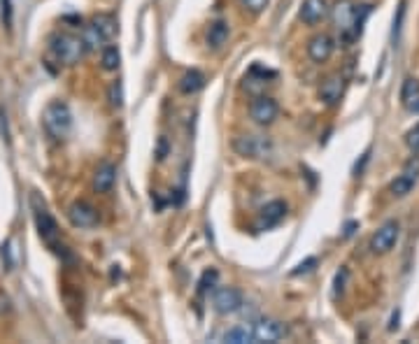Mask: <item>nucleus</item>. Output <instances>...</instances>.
<instances>
[{
    "label": "nucleus",
    "mask_w": 419,
    "mask_h": 344,
    "mask_svg": "<svg viewBox=\"0 0 419 344\" xmlns=\"http://www.w3.org/2000/svg\"><path fill=\"white\" fill-rule=\"evenodd\" d=\"M368 12H371L368 5L359 7V5H354L352 0H338V3L331 7L329 14L334 17L343 40L350 42L357 38V35H361V24H364V19L368 17Z\"/></svg>",
    "instance_id": "obj_1"
},
{
    "label": "nucleus",
    "mask_w": 419,
    "mask_h": 344,
    "mask_svg": "<svg viewBox=\"0 0 419 344\" xmlns=\"http://www.w3.org/2000/svg\"><path fill=\"white\" fill-rule=\"evenodd\" d=\"M31 207H33V216H35V223H38V233L42 238V242H45L52 252L56 254H66V247L61 245V231L59 226H56L54 216L49 214L45 200L38 195V193H31Z\"/></svg>",
    "instance_id": "obj_2"
},
{
    "label": "nucleus",
    "mask_w": 419,
    "mask_h": 344,
    "mask_svg": "<svg viewBox=\"0 0 419 344\" xmlns=\"http://www.w3.org/2000/svg\"><path fill=\"white\" fill-rule=\"evenodd\" d=\"M42 126H45L49 137H54V140H63L72 128L70 107L61 100L49 102V105L45 107V114H42Z\"/></svg>",
    "instance_id": "obj_3"
},
{
    "label": "nucleus",
    "mask_w": 419,
    "mask_h": 344,
    "mask_svg": "<svg viewBox=\"0 0 419 344\" xmlns=\"http://www.w3.org/2000/svg\"><path fill=\"white\" fill-rule=\"evenodd\" d=\"M49 49H52V54L59 58L61 63H66V65L79 63L84 58L86 51H89L82 38H77V35H70V33H56V35H52V40H49Z\"/></svg>",
    "instance_id": "obj_4"
},
{
    "label": "nucleus",
    "mask_w": 419,
    "mask_h": 344,
    "mask_svg": "<svg viewBox=\"0 0 419 344\" xmlns=\"http://www.w3.org/2000/svg\"><path fill=\"white\" fill-rule=\"evenodd\" d=\"M399 238H401V223L396 221V219H389V221H385L378 231L373 233L371 245L368 247H371V252L375 256H385L396 247Z\"/></svg>",
    "instance_id": "obj_5"
},
{
    "label": "nucleus",
    "mask_w": 419,
    "mask_h": 344,
    "mask_svg": "<svg viewBox=\"0 0 419 344\" xmlns=\"http://www.w3.org/2000/svg\"><path fill=\"white\" fill-rule=\"evenodd\" d=\"M233 149L235 153H240L242 158H266L270 156L273 142L261 135H240L233 142Z\"/></svg>",
    "instance_id": "obj_6"
},
{
    "label": "nucleus",
    "mask_w": 419,
    "mask_h": 344,
    "mask_svg": "<svg viewBox=\"0 0 419 344\" xmlns=\"http://www.w3.org/2000/svg\"><path fill=\"white\" fill-rule=\"evenodd\" d=\"M212 307L217 314H224V317H226V314H233L242 307V294L233 287L217 289L212 296Z\"/></svg>",
    "instance_id": "obj_7"
},
{
    "label": "nucleus",
    "mask_w": 419,
    "mask_h": 344,
    "mask_svg": "<svg viewBox=\"0 0 419 344\" xmlns=\"http://www.w3.org/2000/svg\"><path fill=\"white\" fill-rule=\"evenodd\" d=\"M68 219L75 228H93V226L98 223V212L93 205L77 200L68 207Z\"/></svg>",
    "instance_id": "obj_8"
},
{
    "label": "nucleus",
    "mask_w": 419,
    "mask_h": 344,
    "mask_svg": "<svg viewBox=\"0 0 419 344\" xmlns=\"http://www.w3.org/2000/svg\"><path fill=\"white\" fill-rule=\"evenodd\" d=\"M254 331V342H268L275 344L287 338V326L280 324L275 319H261L259 324L252 328Z\"/></svg>",
    "instance_id": "obj_9"
},
{
    "label": "nucleus",
    "mask_w": 419,
    "mask_h": 344,
    "mask_svg": "<svg viewBox=\"0 0 419 344\" xmlns=\"http://www.w3.org/2000/svg\"><path fill=\"white\" fill-rule=\"evenodd\" d=\"M249 112H252V119H254L259 126H270V123L277 119L280 107H277V102L273 100V98L259 96L254 102H252Z\"/></svg>",
    "instance_id": "obj_10"
},
{
    "label": "nucleus",
    "mask_w": 419,
    "mask_h": 344,
    "mask_svg": "<svg viewBox=\"0 0 419 344\" xmlns=\"http://www.w3.org/2000/svg\"><path fill=\"white\" fill-rule=\"evenodd\" d=\"M343 93H345V77L343 75H329L320 86V100L329 107L338 105L343 98Z\"/></svg>",
    "instance_id": "obj_11"
},
{
    "label": "nucleus",
    "mask_w": 419,
    "mask_h": 344,
    "mask_svg": "<svg viewBox=\"0 0 419 344\" xmlns=\"http://www.w3.org/2000/svg\"><path fill=\"white\" fill-rule=\"evenodd\" d=\"M329 12H331V7H329L327 0H303L298 17H301L303 24L315 26V24H320V21L327 19Z\"/></svg>",
    "instance_id": "obj_12"
},
{
    "label": "nucleus",
    "mask_w": 419,
    "mask_h": 344,
    "mask_svg": "<svg viewBox=\"0 0 419 344\" xmlns=\"http://www.w3.org/2000/svg\"><path fill=\"white\" fill-rule=\"evenodd\" d=\"M287 216V205L282 200H273L268 205H263L261 212H259V221L256 226L259 228H273V226H277L282 219Z\"/></svg>",
    "instance_id": "obj_13"
},
{
    "label": "nucleus",
    "mask_w": 419,
    "mask_h": 344,
    "mask_svg": "<svg viewBox=\"0 0 419 344\" xmlns=\"http://www.w3.org/2000/svg\"><path fill=\"white\" fill-rule=\"evenodd\" d=\"M334 47H336L334 40H331L327 33L315 35V38L308 42V56L312 58L315 63H327L331 54H334Z\"/></svg>",
    "instance_id": "obj_14"
},
{
    "label": "nucleus",
    "mask_w": 419,
    "mask_h": 344,
    "mask_svg": "<svg viewBox=\"0 0 419 344\" xmlns=\"http://www.w3.org/2000/svg\"><path fill=\"white\" fill-rule=\"evenodd\" d=\"M114 181H117V165L110 163V160H103V163L96 167V174H93V188H96L98 193H107L112 191Z\"/></svg>",
    "instance_id": "obj_15"
},
{
    "label": "nucleus",
    "mask_w": 419,
    "mask_h": 344,
    "mask_svg": "<svg viewBox=\"0 0 419 344\" xmlns=\"http://www.w3.org/2000/svg\"><path fill=\"white\" fill-rule=\"evenodd\" d=\"M91 28L100 35V40L103 42H110V40H114V35H117L119 24H117V17H114V14L103 12V14H96V17L91 19Z\"/></svg>",
    "instance_id": "obj_16"
},
{
    "label": "nucleus",
    "mask_w": 419,
    "mask_h": 344,
    "mask_svg": "<svg viewBox=\"0 0 419 344\" xmlns=\"http://www.w3.org/2000/svg\"><path fill=\"white\" fill-rule=\"evenodd\" d=\"M203 89H205V75L200 70L184 72V77L179 79V91H182L184 96H193V93H198Z\"/></svg>",
    "instance_id": "obj_17"
},
{
    "label": "nucleus",
    "mask_w": 419,
    "mask_h": 344,
    "mask_svg": "<svg viewBox=\"0 0 419 344\" xmlns=\"http://www.w3.org/2000/svg\"><path fill=\"white\" fill-rule=\"evenodd\" d=\"M228 40V24L226 21H214V24H210L207 28V45L219 49L226 45Z\"/></svg>",
    "instance_id": "obj_18"
},
{
    "label": "nucleus",
    "mask_w": 419,
    "mask_h": 344,
    "mask_svg": "<svg viewBox=\"0 0 419 344\" xmlns=\"http://www.w3.org/2000/svg\"><path fill=\"white\" fill-rule=\"evenodd\" d=\"M224 342H231V344H249L254 342V331L247 326H235L231 328V331L224 335Z\"/></svg>",
    "instance_id": "obj_19"
},
{
    "label": "nucleus",
    "mask_w": 419,
    "mask_h": 344,
    "mask_svg": "<svg viewBox=\"0 0 419 344\" xmlns=\"http://www.w3.org/2000/svg\"><path fill=\"white\" fill-rule=\"evenodd\" d=\"M415 184H417L415 179L406 177V174H399V177H396L392 184H389V193H392L394 198H406L415 188Z\"/></svg>",
    "instance_id": "obj_20"
},
{
    "label": "nucleus",
    "mask_w": 419,
    "mask_h": 344,
    "mask_svg": "<svg viewBox=\"0 0 419 344\" xmlns=\"http://www.w3.org/2000/svg\"><path fill=\"white\" fill-rule=\"evenodd\" d=\"M100 63H103V68L105 70H117L119 65H121V54H119V49L117 47H105L103 49V56H100Z\"/></svg>",
    "instance_id": "obj_21"
},
{
    "label": "nucleus",
    "mask_w": 419,
    "mask_h": 344,
    "mask_svg": "<svg viewBox=\"0 0 419 344\" xmlns=\"http://www.w3.org/2000/svg\"><path fill=\"white\" fill-rule=\"evenodd\" d=\"M417 96H419V79L408 77L406 82H403V89H401V100H403V105H408V102L415 100Z\"/></svg>",
    "instance_id": "obj_22"
},
{
    "label": "nucleus",
    "mask_w": 419,
    "mask_h": 344,
    "mask_svg": "<svg viewBox=\"0 0 419 344\" xmlns=\"http://www.w3.org/2000/svg\"><path fill=\"white\" fill-rule=\"evenodd\" d=\"M107 100H110L112 107L124 105V86H121V82H112L110 84V89H107Z\"/></svg>",
    "instance_id": "obj_23"
},
{
    "label": "nucleus",
    "mask_w": 419,
    "mask_h": 344,
    "mask_svg": "<svg viewBox=\"0 0 419 344\" xmlns=\"http://www.w3.org/2000/svg\"><path fill=\"white\" fill-rule=\"evenodd\" d=\"M217 280H219V275H217V270H205L203 277H200V284H198V291L200 294H207V291L214 289Z\"/></svg>",
    "instance_id": "obj_24"
},
{
    "label": "nucleus",
    "mask_w": 419,
    "mask_h": 344,
    "mask_svg": "<svg viewBox=\"0 0 419 344\" xmlns=\"http://www.w3.org/2000/svg\"><path fill=\"white\" fill-rule=\"evenodd\" d=\"M350 280V270L348 268H341L336 273V280H334V296H343V291H345V284H348Z\"/></svg>",
    "instance_id": "obj_25"
},
{
    "label": "nucleus",
    "mask_w": 419,
    "mask_h": 344,
    "mask_svg": "<svg viewBox=\"0 0 419 344\" xmlns=\"http://www.w3.org/2000/svg\"><path fill=\"white\" fill-rule=\"evenodd\" d=\"M401 174H406V177H410V179H419V153H415L413 158L408 160L406 163V167H403V172Z\"/></svg>",
    "instance_id": "obj_26"
},
{
    "label": "nucleus",
    "mask_w": 419,
    "mask_h": 344,
    "mask_svg": "<svg viewBox=\"0 0 419 344\" xmlns=\"http://www.w3.org/2000/svg\"><path fill=\"white\" fill-rule=\"evenodd\" d=\"M406 144H408V149L413 151V153H419V123H417L413 130H408Z\"/></svg>",
    "instance_id": "obj_27"
},
{
    "label": "nucleus",
    "mask_w": 419,
    "mask_h": 344,
    "mask_svg": "<svg viewBox=\"0 0 419 344\" xmlns=\"http://www.w3.org/2000/svg\"><path fill=\"white\" fill-rule=\"evenodd\" d=\"M315 266H317V259H308V261L298 263V266H296V270H294L291 275H294V277H298V275H308V273H312Z\"/></svg>",
    "instance_id": "obj_28"
},
{
    "label": "nucleus",
    "mask_w": 419,
    "mask_h": 344,
    "mask_svg": "<svg viewBox=\"0 0 419 344\" xmlns=\"http://www.w3.org/2000/svg\"><path fill=\"white\" fill-rule=\"evenodd\" d=\"M0 7H3V10H0V14H3V24L10 28L12 26V3L10 0H0Z\"/></svg>",
    "instance_id": "obj_29"
},
{
    "label": "nucleus",
    "mask_w": 419,
    "mask_h": 344,
    "mask_svg": "<svg viewBox=\"0 0 419 344\" xmlns=\"http://www.w3.org/2000/svg\"><path fill=\"white\" fill-rule=\"evenodd\" d=\"M268 3H270V0H242V5L247 7L249 12H261Z\"/></svg>",
    "instance_id": "obj_30"
},
{
    "label": "nucleus",
    "mask_w": 419,
    "mask_h": 344,
    "mask_svg": "<svg viewBox=\"0 0 419 344\" xmlns=\"http://www.w3.org/2000/svg\"><path fill=\"white\" fill-rule=\"evenodd\" d=\"M168 151H170L168 140H165V137H158V144H156V158H158V160H163L165 156H168Z\"/></svg>",
    "instance_id": "obj_31"
},
{
    "label": "nucleus",
    "mask_w": 419,
    "mask_h": 344,
    "mask_svg": "<svg viewBox=\"0 0 419 344\" xmlns=\"http://www.w3.org/2000/svg\"><path fill=\"white\" fill-rule=\"evenodd\" d=\"M10 312H12L10 298H7L5 294H0V317H3V314H10Z\"/></svg>",
    "instance_id": "obj_32"
},
{
    "label": "nucleus",
    "mask_w": 419,
    "mask_h": 344,
    "mask_svg": "<svg viewBox=\"0 0 419 344\" xmlns=\"http://www.w3.org/2000/svg\"><path fill=\"white\" fill-rule=\"evenodd\" d=\"M403 14H406V3H401V7H399V19L394 21V35H399V31H401V21H403Z\"/></svg>",
    "instance_id": "obj_33"
},
{
    "label": "nucleus",
    "mask_w": 419,
    "mask_h": 344,
    "mask_svg": "<svg viewBox=\"0 0 419 344\" xmlns=\"http://www.w3.org/2000/svg\"><path fill=\"white\" fill-rule=\"evenodd\" d=\"M408 109H410V112H415V114H419V96L415 98V100H410L408 102V105H406Z\"/></svg>",
    "instance_id": "obj_34"
},
{
    "label": "nucleus",
    "mask_w": 419,
    "mask_h": 344,
    "mask_svg": "<svg viewBox=\"0 0 419 344\" xmlns=\"http://www.w3.org/2000/svg\"><path fill=\"white\" fill-rule=\"evenodd\" d=\"M354 228H357V223H348V231H345V235H352Z\"/></svg>",
    "instance_id": "obj_35"
}]
</instances>
